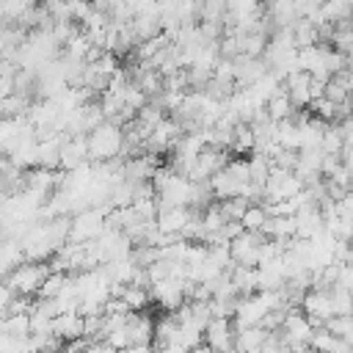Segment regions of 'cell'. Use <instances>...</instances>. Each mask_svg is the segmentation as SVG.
<instances>
[{
  "mask_svg": "<svg viewBox=\"0 0 353 353\" xmlns=\"http://www.w3.org/2000/svg\"><path fill=\"white\" fill-rule=\"evenodd\" d=\"M85 143H88V160L108 163V160H116L121 154L124 135H121V127H116L110 121H102L97 130H91L85 135Z\"/></svg>",
  "mask_w": 353,
  "mask_h": 353,
  "instance_id": "6da1fadb",
  "label": "cell"
},
{
  "mask_svg": "<svg viewBox=\"0 0 353 353\" xmlns=\"http://www.w3.org/2000/svg\"><path fill=\"white\" fill-rule=\"evenodd\" d=\"M47 273H50V268L41 265V262H19V265L8 273V279H6L3 284H6L14 295L30 298V295H36V290H39V284L44 281Z\"/></svg>",
  "mask_w": 353,
  "mask_h": 353,
  "instance_id": "7a4b0ae2",
  "label": "cell"
},
{
  "mask_svg": "<svg viewBox=\"0 0 353 353\" xmlns=\"http://www.w3.org/2000/svg\"><path fill=\"white\" fill-rule=\"evenodd\" d=\"M110 210H83L77 212L74 218H69V234H66V243H91L97 240L102 232H105V215Z\"/></svg>",
  "mask_w": 353,
  "mask_h": 353,
  "instance_id": "3957f363",
  "label": "cell"
},
{
  "mask_svg": "<svg viewBox=\"0 0 353 353\" xmlns=\"http://www.w3.org/2000/svg\"><path fill=\"white\" fill-rule=\"evenodd\" d=\"M301 309H303L306 320L312 323V328H323V323L334 317L328 290H309L303 295V301H301Z\"/></svg>",
  "mask_w": 353,
  "mask_h": 353,
  "instance_id": "277c9868",
  "label": "cell"
},
{
  "mask_svg": "<svg viewBox=\"0 0 353 353\" xmlns=\"http://www.w3.org/2000/svg\"><path fill=\"white\" fill-rule=\"evenodd\" d=\"M149 301L168 309V314L174 309H179L185 303V295H182V281L176 279H160V281H152L149 284Z\"/></svg>",
  "mask_w": 353,
  "mask_h": 353,
  "instance_id": "5b68a950",
  "label": "cell"
},
{
  "mask_svg": "<svg viewBox=\"0 0 353 353\" xmlns=\"http://www.w3.org/2000/svg\"><path fill=\"white\" fill-rule=\"evenodd\" d=\"M234 328H232V320H210L207 328H204V345L212 350V353H234Z\"/></svg>",
  "mask_w": 353,
  "mask_h": 353,
  "instance_id": "8992f818",
  "label": "cell"
},
{
  "mask_svg": "<svg viewBox=\"0 0 353 353\" xmlns=\"http://www.w3.org/2000/svg\"><path fill=\"white\" fill-rule=\"evenodd\" d=\"M83 163H88V143H85V135H74V138H66L61 143V152H58V168H66L74 171L80 168Z\"/></svg>",
  "mask_w": 353,
  "mask_h": 353,
  "instance_id": "52a82bcc",
  "label": "cell"
},
{
  "mask_svg": "<svg viewBox=\"0 0 353 353\" xmlns=\"http://www.w3.org/2000/svg\"><path fill=\"white\" fill-rule=\"evenodd\" d=\"M193 218V212L188 207H168V210H157L154 215V229L171 237H179V232L185 229V223Z\"/></svg>",
  "mask_w": 353,
  "mask_h": 353,
  "instance_id": "ba28073f",
  "label": "cell"
},
{
  "mask_svg": "<svg viewBox=\"0 0 353 353\" xmlns=\"http://www.w3.org/2000/svg\"><path fill=\"white\" fill-rule=\"evenodd\" d=\"M52 336L58 342H77V339H83V317H77L74 312L52 317Z\"/></svg>",
  "mask_w": 353,
  "mask_h": 353,
  "instance_id": "9c48e42d",
  "label": "cell"
},
{
  "mask_svg": "<svg viewBox=\"0 0 353 353\" xmlns=\"http://www.w3.org/2000/svg\"><path fill=\"white\" fill-rule=\"evenodd\" d=\"M152 317L146 312H130L127 314V336H130V345H152Z\"/></svg>",
  "mask_w": 353,
  "mask_h": 353,
  "instance_id": "30bf717a",
  "label": "cell"
},
{
  "mask_svg": "<svg viewBox=\"0 0 353 353\" xmlns=\"http://www.w3.org/2000/svg\"><path fill=\"white\" fill-rule=\"evenodd\" d=\"M268 342V331L259 328V325H251V328H237L234 331V353H259L262 345Z\"/></svg>",
  "mask_w": 353,
  "mask_h": 353,
  "instance_id": "8fae6325",
  "label": "cell"
},
{
  "mask_svg": "<svg viewBox=\"0 0 353 353\" xmlns=\"http://www.w3.org/2000/svg\"><path fill=\"white\" fill-rule=\"evenodd\" d=\"M265 113H268V119H270L273 124L287 121V119H292V116H295V108H292V102L287 99L284 88H279V91L265 102Z\"/></svg>",
  "mask_w": 353,
  "mask_h": 353,
  "instance_id": "7c38bea8",
  "label": "cell"
},
{
  "mask_svg": "<svg viewBox=\"0 0 353 353\" xmlns=\"http://www.w3.org/2000/svg\"><path fill=\"white\" fill-rule=\"evenodd\" d=\"M229 149H232L234 154H248V152H254V135H251L248 124L237 121V124L232 127V141H229Z\"/></svg>",
  "mask_w": 353,
  "mask_h": 353,
  "instance_id": "4fadbf2b",
  "label": "cell"
},
{
  "mask_svg": "<svg viewBox=\"0 0 353 353\" xmlns=\"http://www.w3.org/2000/svg\"><path fill=\"white\" fill-rule=\"evenodd\" d=\"M63 281H66V273L50 270V273L44 276V281L39 284V290H36V298H39V301H52V298H58V292H61Z\"/></svg>",
  "mask_w": 353,
  "mask_h": 353,
  "instance_id": "5bb4252c",
  "label": "cell"
},
{
  "mask_svg": "<svg viewBox=\"0 0 353 353\" xmlns=\"http://www.w3.org/2000/svg\"><path fill=\"white\" fill-rule=\"evenodd\" d=\"M121 301H124V306L130 309V312H143L152 301H149V290H143V287H132V284H127L124 290H121V295H119Z\"/></svg>",
  "mask_w": 353,
  "mask_h": 353,
  "instance_id": "9a60e30c",
  "label": "cell"
},
{
  "mask_svg": "<svg viewBox=\"0 0 353 353\" xmlns=\"http://www.w3.org/2000/svg\"><path fill=\"white\" fill-rule=\"evenodd\" d=\"M323 328H325L331 336H336V339H345V342L353 339V320H350V317H331V320L323 323Z\"/></svg>",
  "mask_w": 353,
  "mask_h": 353,
  "instance_id": "2e32d148",
  "label": "cell"
},
{
  "mask_svg": "<svg viewBox=\"0 0 353 353\" xmlns=\"http://www.w3.org/2000/svg\"><path fill=\"white\" fill-rule=\"evenodd\" d=\"M265 221H268V218H265L262 207H259V204H248L245 212H243V218H240V226H243V232H259Z\"/></svg>",
  "mask_w": 353,
  "mask_h": 353,
  "instance_id": "e0dca14e",
  "label": "cell"
},
{
  "mask_svg": "<svg viewBox=\"0 0 353 353\" xmlns=\"http://www.w3.org/2000/svg\"><path fill=\"white\" fill-rule=\"evenodd\" d=\"M152 353H188V350L179 345H157V347H152Z\"/></svg>",
  "mask_w": 353,
  "mask_h": 353,
  "instance_id": "ac0fdd59",
  "label": "cell"
},
{
  "mask_svg": "<svg viewBox=\"0 0 353 353\" xmlns=\"http://www.w3.org/2000/svg\"><path fill=\"white\" fill-rule=\"evenodd\" d=\"M119 353H152V345H130L127 350H119Z\"/></svg>",
  "mask_w": 353,
  "mask_h": 353,
  "instance_id": "d6986e66",
  "label": "cell"
}]
</instances>
